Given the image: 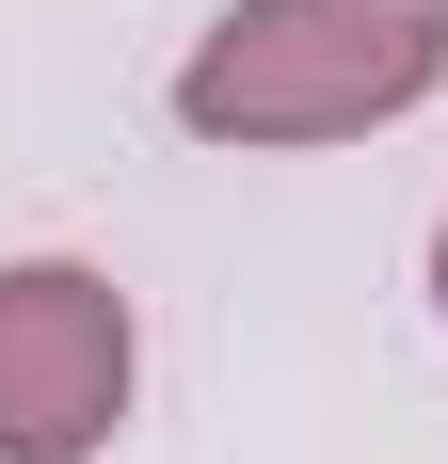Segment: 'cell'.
<instances>
[{
    "label": "cell",
    "mask_w": 448,
    "mask_h": 464,
    "mask_svg": "<svg viewBox=\"0 0 448 464\" xmlns=\"http://www.w3.org/2000/svg\"><path fill=\"white\" fill-rule=\"evenodd\" d=\"M448 96V0H224L177 48V129L224 160L368 144Z\"/></svg>",
    "instance_id": "6da1fadb"
},
{
    "label": "cell",
    "mask_w": 448,
    "mask_h": 464,
    "mask_svg": "<svg viewBox=\"0 0 448 464\" xmlns=\"http://www.w3.org/2000/svg\"><path fill=\"white\" fill-rule=\"evenodd\" d=\"M144 321L96 256H0V464H96L129 432Z\"/></svg>",
    "instance_id": "7a4b0ae2"
},
{
    "label": "cell",
    "mask_w": 448,
    "mask_h": 464,
    "mask_svg": "<svg viewBox=\"0 0 448 464\" xmlns=\"http://www.w3.org/2000/svg\"><path fill=\"white\" fill-rule=\"evenodd\" d=\"M433 321H448V225H433Z\"/></svg>",
    "instance_id": "3957f363"
}]
</instances>
